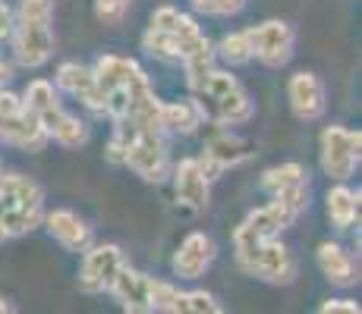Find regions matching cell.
Returning a JSON list of instances; mask_svg holds the SVG:
<instances>
[{
    "mask_svg": "<svg viewBox=\"0 0 362 314\" xmlns=\"http://www.w3.org/2000/svg\"><path fill=\"white\" fill-rule=\"evenodd\" d=\"M107 157L114 164L129 167L145 183H164L167 170H170L164 129L132 123V120H114V135H110V145H107Z\"/></svg>",
    "mask_w": 362,
    "mask_h": 314,
    "instance_id": "6da1fadb",
    "label": "cell"
},
{
    "mask_svg": "<svg viewBox=\"0 0 362 314\" xmlns=\"http://www.w3.org/2000/svg\"><path fill=\"white\" fill-rule=\"evenodd\" d=\"M142 47L158 60L167 63H183L186 57L199 51H208L211 41L199 29V23L186 13L173 10V6H158L151 13V23L142 35Z\"/></svg>",
    "mask_w": 362,
    "mask_h": 314,
    "instance_id": "7a4b0ae2",
    "label": "cell"
},
{
    "mask_svg": "<svg viewBox=\"0 0 362 314\" xmlns=\"http://www.w3.org/2000/svg\"><path fill=\"white\" fill-rule=\"evenodd\" d=\"M10 38L19 66H45L54 54V0H19Z\"/></svg>",
    "mask_w": 362,
    "mask_h": 314,
    "instance_id": "3957f363",
    "label": "cell"
},
{
    "mask_svg": "<svg viewBox=\"0 0 362 314\" xmlns=\"http://www.w3.org/2000/svg\"><path fill=\"white\" fill-rule=\"evenodd\" d=\"M192 97L202 107V116L221 126H240L252 120V101H249L246 88L240 79L224 69L211 66L199 82H192Z\"/></svg>",
    "mask_w": 362,
    "mask_h": 314,
    "instance_id": "277c9868",
    "label": "cell"
},
{
    "mask_svg": "<svg viewBox=\"0 0 362 314\" xmlns=\"http://www.w3.org/2000/svg\"><path fill=\"white\" fill-rule=\"evenodd\" d=\"M23 104L29 107V114L35 120H38V126L45 129L47 138H54V142L64 145V148H79V145H86V138H88L86 123H79L73 114H66L51 82H45V79L29 82V88L23 92Z\"/></svg>",
    "mask_w": 362,
    "mask_h": 314,
    "instance_id": "5b68a950",
    "label": "cell"
},
{
    "mask_svg": "<svg viewBox=\"0 0 362 314\" xmlns=\"http://www.w3.org/2000/svg\"><path fill=\"white\" fill-rule=\"evenodd\" d=\"M92 69H95V79L101 82L104 95H107V116H117L132 95L151 85L145 69L139 66L136 60L117 57V54H104V57H98V63H95Z\"/></svg>",
    "mask_w": 362,
    "mask_h": 314,
    "instance_id": "8992f818",
    "label": "cell"
},
{
    "mask_svg": "<svg viewBox=\"0 0 362 314\" xmlns=\"http://www.w3.org/2000/svg\"><path fill=\"white\" fill-rule=\"evenodd\" d=\"M293 214L287 211V207L281 205V201H271V205L264 207H255L252 214H246V220L236 227L233 233V251H236V264H243L249 255H252V248L259 246V242L271 239V236H281L287 227H293Z\"/></svg>",
    "mask_w": 362,
    "mask_h": 314,
    "instance_id": "52a82bcc",
    "label": "cell"
},
{
    "mask_svg": "<svg viewBox=\"0 0 362 314\" xmlns=\"http://www.w3.org/2000/svg\"><path fill=\"white\" fill-rule=\"evenodd\" d=\"M0 142L16 145L23 151H41L51 142L23 104V97L13 92H0Z\"/></svg>",
    "mask_w": 362,
    "mask_h": 314,
    "instance_id": "ba28073f",
    "label": "cell"
},
{
    "mask_svg": "<svg viewBox=\"0 0 362 314\" xmlns=\"http://www.w3.org/2000/svg\"><path fill=\"white\" fill-rule=\"evenodd\" d=\"M240 267L246 270V274H252V277H259V280H264V283L287 286V283L296 280L299 264H296L293 251L284 246L277 236H271V239H264V242H259V246L252 248V255H249L246 261L240 264Z\"/></svg>",
    "mask_w": 362,
    "mask_h": 314,
    "instance_id": "9c48e42d",
    "label": "cell"
},
{
    "mask_svg": "<svg viewBox=\"0 0 362 314\" xmlns=\"http://www.w3.org/2000/svg\"><path fill=\"white\" fill-rule=\"evenodd\" d=\"M359 132L346 129V126H328L322 132V170L337 183H346L359 167Z\"/></svg>",
    "mask_w": 362,
    "mask_h": 314,
    "instance_id": "30bf717a",
    "label": "cell"
},
{
    "mask_svg": "<svg viewBox=\"0 0 362 314\" xmlns=\"http://www.w3.org/2000/svg\"><path fill=\"white\" fill-rule=\"evenodd\" d=\"M123 251L120 246H88L82 251V267H79V289L88 292V296H101V292L110 289L117 270L123 267Z\"/></svg>",
    "mask_w": 362,
    "mask_h": 314,
    "instance_id": "8fae6325",
    "label": "cell"
},
{
    "mask_svg": "<svg viewBox=\"0 0 362 314\" xmlns=\"http://www.w3.org/2000/svg\"><path fill=\"white\" fill-rule=\"evenodd\" d=\"M249 41H252V57L264 63V66H284L293 57L296 47V35L287 23L281 19H268L262 25L249 29Z\"/></svg>",
    "mask_w": 362,
    "mask_h": 314,
    "instance_id": "7c38bea8",
    "label": "cell"
},
{
    "mask_svg": "<svg viewBox=\"0 0 362 314\" xmlns=\"http://www.w3.org/2000/svg\"><path fill=\"white\" fill-rule=\"evenodd\" d=\"M54 79H57L60 92L79 97V104H86L92 114H107V95H104L101 82L95 79V69L82 66V63H64Z\"/></svg>",
    "mask_w": 362,
    "mask_h": 314,
    "instance_id": "4fadbf2b",
    "label": "cell"
},
{
    "mask_svg": "<svg viewBox=\"0 0 362 314\" xmlns=\"http://www.w3.org/2000/svg\"><path fill=\"white\" fill-rule=\"evenodd\" d=\"M287 101H290V110L296 114V120H303V123L322 120L325 107H328V95H325V85H322V79H318L315 73L290 76Z\"/></svg>",
    "mask_w": 362,
    "mask_h": 314,
    "instance_id": "5bb4252c",
    "label": "cell"
},
{
    "mask_svg": "<svg viewBox=\"0 0 362 314\" xmlns=\"http://www.w3.org/2000/svg\"><path fill=\"white\" fill-rule=\"evenodd\" d=\"M208 186H211V179H208L205 170L199 167V157H186L173 167V195H177V201L183 207H189V211H205Z\"/></svg>",
    "mask_w": 362,
    "mask_h": 314,
    "instance_id": "9a60e30c",
    "label": "cell"
},
{
    "mask_svg": "<svg viewBox=\"0 0 362 314\" xmlns=\"http://www.w3.org/2000/svg\"><path fill=\"white\" fill-rule=\"evenodd\" d=\"M214 261V242L205 233H189L173 251V274L180 280H199Z\"/></svg>",
    "mask_w": 362,
    "mask_h": 314,
    "instance_id": "2e32d148",
    "label": "cell"
},
{
    "mask_svg": "<svg viewBox=\"0 0 362 314\" xmlns=\"http://www.w3.org/2000/svg\"><path fill=\"white\" fill-rule=\"evenodd\" d=\"M148 280H151V277H145L142 270L123 264V267L117 270V277H114V283H110L107 292L117 298V302H120L123 311H129V314H148L151 311Z\"/></svg>",
    "mask_w": 362,
    "mask_h": 314,
    "instance_id": "e0dca14e",
    "label": "cell"
},
{
    "mask_svg": "<svg viewBox=\"0 0 362 314\" xmlns=\"http://www.w3.org/2000/svg\"><path fill=\"white\" fill-rule=\"evenodd\" d=\"M246 157H249L246 142H243V138H236V135H230V132H221V135H214L211 142L205 145V155L199 157V167L205 170L208 179H218L224 170L243 164Z\"/></svg>",
    "mask_w": 362,
    "mask_h": 314,
    "instance_id": "ac0fdd59",
    "label": "cell"
},
{
    "mask_svg": "<svg viewBox=\"0 0 362 314\" xmlns=\"http://www.w3.org/2000/svg\"><path fill=\"white\" fill-rule=\"evenodd\" d=\"M54 242H60L66 251H86L92 246V227L73 211H51L41 217Z\"/></svg>",
    "mask_w": 362,
    "mask_h": 314,
    "instance_id": "d6986e66",
    "label": "cell"
},
{
    "mask_svg": "<svg viewBox=\"0 0 362 314\" xmlns=\"http://www.w3.org/2000/svg\"><path fill=\"white\" fill-rule=\"evenodd\" d=\"M315 261H318V270H322V274L328 277V283H334V286H353L359 280L350 251H344L337 242H322L315 251Z\"/></svg>",
    "mask_w": 362,
    "mask_h": 314,
    "instance_id": "ffe728a7",
    "label": "cell"
},
{
    "mask_svg": "<svg viewBox=\"0 0 362 314\" xmlns=\"http://www.w3.org/2000/svg\"><path fill=\"white\" fill-rule=\"evenodd\" d=\"M205 123L202 107L196 104V97H183V101H161V129L164 132H180V135H189L199 126Z\"/></svg>",
    "mask_w": 362,
    "mask_h": 314,
    "instance_id": "44dd1931",
    "label": "cell"
},
{
    "mask_svg": "<svg viewBox=\"0 0 362 314\" xmlns=\"http://www.w3.org/2000/svg\"><path fill=\"white\" fill-rule=\"evenodd\" d=\"M325 201H328V220L337 229H350L359 220V192L346 188L344 183L334 186Z\"/></svg>",
    "mask_w": 362,
    "mask_h": 314,
    "instance_id": "7402d4cb",
    "label": "cell"
},
{
    "mask_svg": "<svg viewBox=\"0 0 362 314\" xmlns=\"http://www.w3.org/2000/svg\"><path fill=\"white\" fill-rule=\"evenodd\" d=\"M148 298H151V311L186 314V292H183V289H177L173 283L148 280Z\"/></svg>",
    "mask_w": 362,
    "mask_h": 314,
    "instance_id": "603a6c76",
    "label": "cell"
},
{
    "mask_svg": "<svg viewBox=\"0 0 362 314\" xmlns=\"http://www.w3.org/2000/svg\"><path fill=\"white\" fill-rule=\"evenodd\" d=\"M218 54L230 63V66L249 63V60H252V41H249V29L224 35V38H221V44H218Z\"/></svg>",
    "mask_w": 362,
    "mask_h": 314,
    "instance_id": "cb8c5ba5",
    "label": "cell"
},
{
    "mask_svg": "<svg viewBox=\"0 0 362 314\" xmlns=\"http://www.w3.org/2000/svg\"><path fill=\"white\" fill-rule=\"evenodd\" d=\"M303 179H305L303 164H281V167H271V170L262 173V188L264 192H277V188L303 183Z\"/></svg>",
    "mask_w": 362,
    "mask_h": 314,
    "instance_id": "d4e9b609",
    "label": "cell"
},
{
    "mask_svg": "<svg viewBox=\"0 0 362 314\" xmlns=\"http://www.w3.org/2000/svg\"><path fill=\"white\" fill-rule=\"evenodd\" d=\"M274 198L281 201L284 207H287L293 217H299L303 211H309V183H293V186H284V188H277L274 192Z\"/></svg>",
    "mask_w": 362,
    "mask_h": 314,
    "instance_id": "484cf974",
    "label": "cell"
},
{
    "mask_svg": "<svg viewBox=\"0 0 362 314\" xmlns=\"http://www.w3.org/2000/svg\"><path fill=\"white\" fill-rule=\"evenodd\" d=\"M129 6H132V0H95V16L107 25H117V23H123Z\"/></svg>",
    "mask_w": 362,
    "mask_h": 314,
    "instance_id": "4316f807",
    "label": "cell"
},
{
    "mask_svg": "<svg viewBox=\"0 0 362 314\" xmlns=\"http://www.w3.org/2000/svg\"><path fill=\"white\" fill-rule=\"evenodd\" d=\"M221 302L211 296V292H186V314H221Z\"/></svg>",
    "mask_w": 362,
    "mask_h": 314,
    "instance_id": "83f0119b",
    "label": "cell"
},
{
    "mask_svg": "<svg viewBox=\"0 0 362 314\" xmlns=\"http://www.w3.org/2000/svg\"><path fill=\"white\" fill-rule=\"evenodd\" d=\"M192 6L208 16H236L246 6V0H192Z\"/></svg>",
    "mask_w": 362,
    "mask_h": 314,
    "instance_id": "f1b7e54d",
    "label": "cell"
},
{
    "mask_svg": "<svg viewBox=\"0 0 362 314\" xmlns=\"http://www.w3.org/2000/svg\"><path fill=\"white\" fill-rule=\"evenodd\" d=\"M322 314H359V305L350 302V298H328V302H322Z\"/></svg>",
    "mask_w": 362,
    "mask_h": 314,
    "instance_id": "f546056e",
    "label": "cell"
},
{
    "mask_svg": "<svg viewBox=\"0 0 362 314\" xmlns=\"http://www.w3.org/2000/svg\"><path fill=\"white\" fill-rule=\"evenodd\" d=\"M10 29H13V10L0 0V41L10 38Z\"/></svg>",
    "mask_w": 362,
    "mask_h": 314,
    "instance_id": "4dcf8cb0",
    "label": "cell"
},
{
    "mask_svg": "<svg viewBox=\"0 0 362 314\" xmlns=\"http://www.w3.org/2000/svg\"><path fill=\"white\" fill-rule=\"evenodd\" d=\"M10 79H13V66H10V63L0 60V92L6 88V82H10Z\"/></svg>",
    "mask_w": 362,
    "mask_h": 314,
    "instance_id": "1f68e13d",
    "label": "cell"
},
{
    "mask_svg": "<svg viewBox=\"0 0 362 314\" xmlns=\"http://www.w3.org/2000/svg\"><path fill=\"white\" fill-rule=\"evenodd\" d=\"M10 311H13V305L6 298H0V314H10Z\"/></svg>",
    "mask_w": 362,
    "mask_h": 314,
    "instance_id": "d6a6232c",
    "label": "cell"
},
{
    "mask_svg": "<svg viewBox=\"0 0 362 314\" xmlns=\"http://www.w3.org/2000/svg\"><path fill=\"white\" fill-rule=\"evenodd\" d=\"M6 239H10V236H6V233H4V227H0V246H4Z\"/></svg>",
    "mask_w": 362,
    "mask_h": 314,
    "instance_id": "836d02e7",
    "label": "cell"
}]
</instances>
